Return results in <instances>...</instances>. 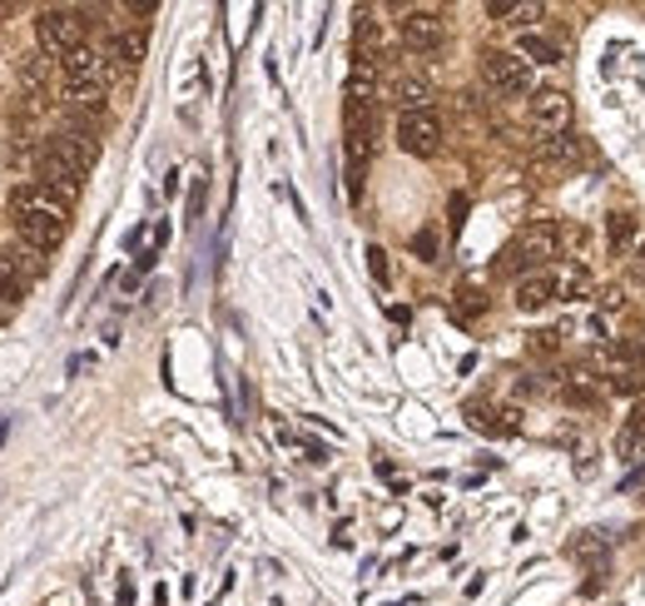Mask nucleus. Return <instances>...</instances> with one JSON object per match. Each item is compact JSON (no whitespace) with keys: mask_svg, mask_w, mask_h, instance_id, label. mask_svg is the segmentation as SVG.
<instances>
[{"mask_svg":"<svg viewBox=\"0 0 645 606\" xmlns=\"http://www.w3.org/2000/svg\"><path fill=\"white\" fill-rule=\"evenodd\" d=\"M576 154H580V140L571 130L566 135H547V140H541V160H547V164H571Z\"/></svg>","mask_w":645,"mask_h":606,"instance_id":"obj_17","label":"nucleus"},{"mask_svg":"<svg viewBox=\"0 0 645 606\" xmlns=\"http://www.w3.org/2000/svg\"><path fill=\"white\" fill-rule=\"evenodd\" d=\"M85 25H80V11H64V5H50V11H40V21H35V40H40V55H55V60H64V55L75 50V45H85Z\"/></svg>","mask_w":645,"mask_h":606,"instance_id":"obj_3","label":"nucleus"},{"mask_svg":"<svg viewBox=\"0 0 645 606\" xmlns=\"http://www.w3.org/2000/svg\"><path fill=\"white\" fill-rule=\"evenodd\" d=\"M367 273H373L377 283L392 279V269H387V254H383V249H367Z\"/></svg>","mask_w":645,"mask_h":606,"instance_id":"obj_20","label":"nucleus"},{"mask_svg":"<svg viewBox=\"0 0 645 606\" xmlns=\"http://www.w3.org/2000/svg\"><path fill=\"white\" fill-rule=\"evenodd\" d=\"M531 125L541 130V140L547 135H566V125H571V100H566V90H531Z\"/></svg>","mask_w":645,"mask_h":606,"instance_id":"obj_8","label":"nucleus"},{"mask_svg":"<svg viewBox=\"0 0 645 606\" xmlns=\"http://www.w3.org/2000/svg\"><path fill=\"white\" fill-rule=\"evenodd\" d=\"M641 289H645V273H641Z\"/></svg>","mask_w":645,"mask_h":606,"instance_id":"obj_24","label":"nucleus"},{"mask_svg":"<svg viewBox=\"0 0 645 606\" xmlns=\"http://www.w3.org/2000/svg\"><path fill=\"white\" fill-rule=\"evenodd\" d=\"M35 185H45L50 195H60L64 205H70V199L80 195V185H85V170H75L55 144H45V150L35 154Z\"/></svg>","mask_w":645,"mask_h":606,"instance_id":"obj_5","label":"nucleus"},{"mask_svg":"<svg viewBox=\"0 0 645 606\" xmlns=\"http://www.w3.org/2000/svg\"><path fill=\"white\" fill-rule=\"evenodd\" d=\"M398 35L412 55H437L447 45V21H442V11H422L418 5V11H408L398 21Z\"/></svg>","mask_w":645,"mask_h":606,"instance_id":"obj_6","label":"nucleus"},{"mask_svg":"<svg viewBox=\"0 0 645 606\" xmlns=\"http://www.w3.org/2000/svg\"><path fill=\"white\" fill-rule=\"evenodd\" d=\"M586 293H591V283H586V273H556V299L576 303V299H586Z\"/></svg>","mask_w":645,"mask_h":606,"instance_id":"obj_18","label":"nucleus"},{"mask_svg":"<svg viewBox=\"0 0 645 606\" xmlns=\"http://www.w3.org/2000/svg\"><path fill=\"white\" fill-rule=\"evenodd\" d=\"M516 254H521V264H541V259H556V249H561V234H556V224H527L521 234H516V244H512Z\"/></svg>","mask_w":645,"mask_h":606,"instance_id":"obj_9","label":"nucleus"},{"mask_svg":"<svg viewBox=\"0 0 645 606\" xmlns=\"http://www.w3.org/2000/svg\"><path fill=\"white\" fill-rule=\"evenodd\" d=\"M412 244H418V254H422V259H432V254H437V238H432V234H418Z\"/></svg>","mask_w":645,"mask_h":606,"instance_id":"obj_22","label":"nucleus"},{"mask_svg":"<svg viewBox=\"0 0 645 606\" xmlns=\"http://www.w3.org/2000/svg\"><path fill=\"white\" fill-rule=\"evenodd\" d=\"M615 388H621V393H635V388H641V378H635L631 369H621V373H615Z\"/></svg>","mask_w":645,"mask_h":606,"instance_id":"obj_21","label":"nucleus"},{"mask_svg":"<svg viewBox=\"0 0 645 606\" xmlns=\"http://www.w3.org/2000/svg\"><path fill=\"white\" fill-rule=\"evenodd\" d=\"M615 453H621L625 463H641L645 457V403H635L631 418H625V428L615 433Z\"/></svg>","mask_w":645,"mask_h":606,"instance_id":"obj_11","label":"nucleus"},{"mask_svg":"<svg viewBox=\"0 0 645 606\" xmlns=\"http://www.w3.org/2000/svg\"><path fill=\"white\" fill-rule=\"evenodd\" d=\"M635 238V219L631 214H611V249H625Z\"/></svg>","mask_w":645,"mask_h":606,"instance_id":"obj_19","label":"nucleus"},{"mask_svg":"<svg viewBox=\"0 0 645 606\" xmlns=\"http://www.w3.org/2000/svg\"><path fill=\"white\" fill-rule=\"evenodd\" d=\"M25 289H31V279L21 273V264H15L11 254H0V299H5V303H21Z\"/></svg>","mask_w":645,"mask_h":606,"instance_id":"obj_16","label":"nucleus"},{"mask_svg":"<svg viewBox=\"0 0 645 606\" xmlns=\"http://www.w3.org/2000/svg\"><path fill=\"white\" fill-rule=\"evenodd\" d=\"M547 303H556V273H527V279L516 283V308L521 314H537Z\"/></svg>","mask_w":645,"mask_h":606,"instance_id":"obj_10","label":"nucleus"},{"mask_svg":"<svg viewBox=\"0 0 645 606\" xmlns=\"http://www.w3.org/2000/svg\"><path fill=\"white\" fill-rule=\"evenodd\" d=\"M11 224L35 254H45V249H55L64 238V229H70V205L31 179V185L11 189Z\"/></svg>","mask_w":645,"mask_h":606,"instance_id":"obj_1","label":"nucleus"},{"mask_svg":"<svg viewBox=\"0 0 645 606\" xmlns=\"http://www.w3.org/2000/svg\"><path fill=\"white\" fill-rule=\"evenodd\" d=\"M398 150L418 154V160H432L442 150V115L437 109H412V115H398Z\"/></svg>","mask_w":645,"mask_h":606,"instance_id":"obj_4","label":"nucleus"},{"mask_svg":"<svg viewBox=\"0 0 645 606\" xmlns=\"http://www.w3.org/2000/svg\"><path fill=\"white\" fill-rule=\"evenodd\" d=\"M392 100H398L402 115H412V109H432V85L418 75H402L398 85H392Z\"/></svg>","mask_w":645,"mask_h":606,"instance_id":"obj_15","label":"nucleus"},{"mask_svg":"<svg viewBox=\"0 0 645 606\" xmlns=\"http://www.w3.org/2000/svg\"><path fill=\"white\" fill-rule=\"evenodd\" d=\"M486 15L502 25H516V31H527L531 21H541V5H531V0H492Z\"/></svg>","mask_w":645,"mask_h":606,"instance_id":"obj_14","label":"nucleus"},{"mask_svg":"<svg viewBox=\"0 0 645 606\" xmlns=\"http://www.w3.org/2000/svg\"><path fill=\"white\" fill-rule=\"evenodd\" d=\"M482 80L492 85V95H502V100L531 95V66L516 50H486L482 55Z\"/></svg>","mask_w":645,"mask_h":606,"instance_id":"obj_2","label":"nucleus"},{"mask_svg":"<svg viewBox=\"0 0 645 606\" xmlns=\"http://www.w3.org/2000/svg\"><path fill=\"white\" fill-rule=\"evenodd\" d=\"M105 60H109L115 70H134V66L144 60V35H140V31H119L115 40H109Z\"/></svg>","mask_w":645,"mask_h":606,"instance_id":"obj_13","label":"nucleus"},{"mask_svg":"<svg viewBox=\"0 0 645 606\" xmlns=\"http://www.w3.org/2000/svg\"><path fill=\"white\" fill-rule=\"evenodd\" d=\"M531 348H537V353H556V334H537Z\"/></svg>","mask_w":645,"mask_h":606,"instance_id":"obj_23","label":"nucleus"},{"mask_svg":"<svg viewBox=\"0 0 645 606\" xmlns=\"http://www.w3.org/2000/svg\"><path fill=\"white\" fill-rule=\"evenodd\" d=\"M60 70H64V90H85V85H105L109 90V60H105V50H95L90 40L64 55Z\"/></svg>","mask_w":645,"mask_h":606,"instance_id":"obj_7","label":"nucleus"},{"mask_svg":"<svg viewBox=\"0 0 645 606\" xmlns=\"http://www.w3.org/2000/svg\"><path fill=\"white\" fill-rule=\"evenodd\" d=\"M516 55H521L527 66H561V40H551V35H541V31H521Z\"/></svg>","mask_w":645,"mask_h":606,"instance_id":"obj_12","label":"nucleus"}]
</instances>
